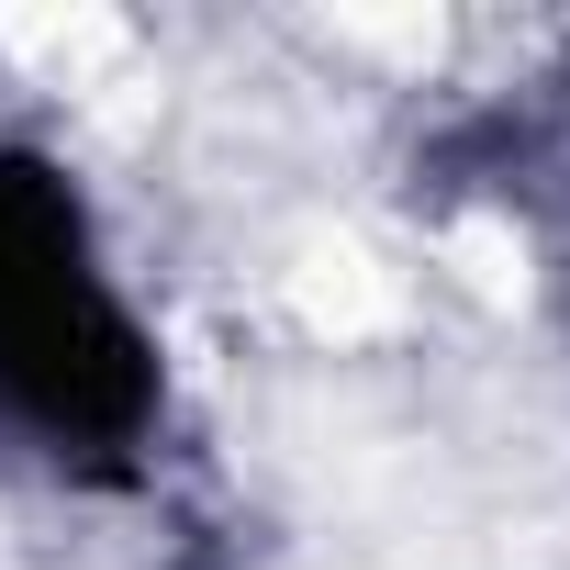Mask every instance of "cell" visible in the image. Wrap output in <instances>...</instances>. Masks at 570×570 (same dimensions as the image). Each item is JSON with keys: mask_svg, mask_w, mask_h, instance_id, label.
Listing matches in <instances>:
<instances>
[{"mask_svg": "<svg viewBox=\"0 0 570 570\" xmlns=\"http://www.w3.org/2000/svg\"><path fill=\"white\" fill-rule=\"evenodd\" d=\"M0 403L68 459H124L157 414V347L112 303L57 157L0 146Z\"/></svg>", "mask_w": 570, "mask_h": 570, "instance_id": "1", "label": "cell"}]
</instances>
